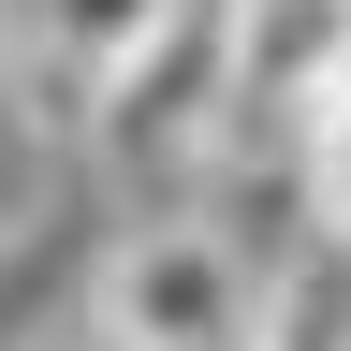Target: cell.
I'll return each mask as SVG.
<instances>
[{
  "label": "cell",
  "instance_id": "obj_2",
  "mask_svg": "<svg viewBox=\"0 0 351 351\" xmlns=\"http://www.w3.org/2000/svg\"><path fill=\"white\" fill-rule=\"evenodd\" d=\"M88 322H103L117 351H249V322H263V263L219 234L205 205L117 219L103 263H88Z\"/></svg>",
  "mask_w": 351,
  "mask_h": 351
},
{
  "label": "cell",
  "instance_id": "obj_6",
  "mask_svg": "<svg viewBox=\"0 0 351 351\" xmlns=\"http://www.w3.org/2000/svg\"><path fill=\"white\" fill-rule=\"evenodd\" d=\"M15 103H29V73H15V15H0V147H15Z\"/></svg>",
  "mask_w": 351,
  "mask_h": 351
},
{
  "label": "cell",
  "instance_id": "obj_8",
  "mask_svg": "<svg viewBox=\"0 0 351 351\" xmlns=\"http://www.w3.org/2000/svg\"><path fill=\"white\" fill-rule=\"evenodd\" d=\"M73 351H117V337H103V322H88V337H73Z\"/></svg>",
  "mask_w": 351,
  "mask_h": 351
},
{
  "label": "cell",
  "instance_id": "obj_1",
  "mask_svg": "<svg viewBox=\"0 0 351 351\" xmlns=\"http://www.w3.org/2000/svg\"><path fill=\"white\" fill-rule=\"evenodd\" d=\"M219 147H234V0H161L73 88V161L147 191V176H205Z\"/></svg>",
  "mask_w": 351,
  "mask_h": 351
},
{
  "label": "cell",
  "instance_id": "obj_5",
  "mask_svg": "<svg viewBox=\"0 0 351 351\" xmlns=\"http://www.w3.org/2000/svg\"><path fill=\"white\" fill-rule=\"evenodd\" d=\"M249 351H351V249H337V234H307L278 278H263Z\"/></svg>",
  "mask_w": 351,
  "mask_h": 351
},
{
  "label": "cell",
  "instance_id": "obj_4",
  "mask_svg": "<svg viewBox=\"0 0 351 351\" xmlns=\"http://www.w3.org/2000/svg\"><path fill=\"white\" fill-rule=\"evenodd\" d=\"M147 15H161V0H29V15H15V73H29L44 103L73 117V88L103 73V59H117V44L147 29Z\"/></svg>",
  "mask_w": 351,
  "mask_h": 351
},
{
  "label": "cell",
  "instance_id": "obj_3",
  "mask_svg": "<svg viewBox=\"0 0 351 351\" xmlns=\"http://www.w3.org/2000/svg\"><path fill=\"white\" fill-rule=\"evenodd\" d=\"M351 0H234V132H293L337 88Z\"/></svg>",
  "mask_w": 351,
  "mask_h": 351
},
{
  "label": "cell",
  "instance_id": "obj_7",
  "mask_svg": "<svg viewBox=\"0 0 351 351\" xmlns=\"http://www.w3.org/2000/svg\"><path fill=\"white\" fill-rule=\"evenodd\" d=\"M322 103H351V44H337V88H322Z\"/></svg>",
  "mask_w": 351,
  "mask_h": 351
}]
</instances>
